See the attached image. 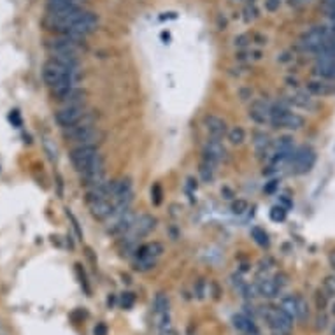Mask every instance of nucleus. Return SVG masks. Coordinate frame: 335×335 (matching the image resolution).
Wrapping results in <instances>:
<instances>
[{
    "mask_svg": "<svg viewBox=\"0 0 335 335\" xmlns=\"http://www.w3.org/2000/svg\"><path fill=\"white\" fill-rule=\"evenodd\" d=\"M86 114L88 113H86L85 104H69V105L60 107L54 113V121H57L62 128H67V127L76 125L77 121H81Z\"/></svg>",
    "mask_w": 335,
    "mask_h": 335,
    "instance_id": "nucleus-7",
    "label": "nucleus"
},
{
    "mask_svg": "<svg viewBox=\"0 0 335 335\" xmlns=\"http://www.w3.org/2000/svg\"><path fill=\"white\" fill-rule=\"evenodd\" d=\"M323 288H325V293L328 297H335V274H330L323 281Z\"/></svg>",
    "mask_w": 335,
    "mask_h": 335,
    "instance_id": "nucleus-29",
    "label": "nucleus"
},
{
    "mask_svg": "<svg viewBox=\"0 0 335 335\" xmlns=\"http://www.w3.org/2000/svg\"><path fill=\"white\" fill-rule=\"evenodd\" d=\"M328 295H325V291H321V290H318L316 291V305H318V309L319 311H323L326 307V303H328Z\"/></svg>",
    "mask_w": 335,
    "mask_h": 335,
    "instance_id": "nucleus-34",
    "label": "nucleus"
},
{
    "mask_svg": "<svg viewBox=\"0 0 335 335\" xmlns=\"http://www.w3.org/2000/svg\"><path fill=\"white\" fill-rule=\"evenodd\" d=\"M316 330L319 332V330H325L326 326H328V316H326L325 313H323V311H319L318 313V316H316Z\"/></svg>",
    "mask_w": 335,
    "mask_h": 335,
    "instance_id": "nucleus-32",
    "label": "nucleus"
},
{
    "mask_svg": "<svg viewBox=\"0 0 335 335\" xmlns=\"http://www.w3.org/2000/svg\"><path fill=\"white\" fill-rule=\"evenodd\" d=\"M160 335H177V333L172 326H169V328H165V330H160Z\"/></svg>",
    "mask_w": 335,
    "mask_h": 335,
    "instance_id": "nucleus-39",
    "label": "nucleus"
},
{
    "mask_svg": "<svg viewBox=\"0 0 335 335\" xmlns=\"http://www.w3.org/2000/svg\"><path fill=\"white\" fill-rule=\"evenodd\" d=\"M274 281L277 283V286L283 290V286H286V285H288V275H286V274H283V272H279V274H275Z\"/></svg>",
    "mask_w": 335,
    "mask_h": 335,
    "instance_id": "nucleus-36",
    "label": "nucleus"
},
{
    "mask_svg": "<svg viewBox=\"0 0 335 335\" xmlns=\"http://www.w3.org/2000/svg\"><path fill=\"white\" fill-rule=\"evenodd\" d=\"M98 156H100V153H98V146H93V144L76 146V148L70 151V161H72L74 169H76L79 174L88 171Z\"/></svg>",
    "mask_w": 335,
    "mask_h": 335,
    "instance_id": "nucleus-4",
    "label": "nucleus"
},
{
    "mask_svg": "<svg viewBox=\"0 0 335 335\" xmlns=\"http://www.w3.org/2000/svg\"><path fill=\"white\" fill-rule=\"evenodd\" d=\"M274 188H275V181H272L269 186L265 188V191H267V193H272V191H274Z\"/></svg>",
    "mask_w": 335,
    "mask_h": 335,
    "instance_id": "nucleus-40",
    "label": "nucleus"
},
{
    "mask_svg": "<svg viewBox=\"0 0 335 335\" xmlns=\"http://www.w3.org/2000/svg\"><path fill=\"white\" fill-rule=\"evenodd\" d=\"M92 216L97 219H109L114 212V202L111 199H93L88 200Z\"/></svg>",
    "mask_w": 335,
    "mask_h": 335,
    "instance_id": "nucleus-14",
    "label": "nucleus"
},
{
    "mask_svg": "<svg viewBox=\"0 0 335 335\" xmlns=\"http://www.w3.org/2000/svg\"><path fill=\"white\" fill-rule=\"evenodd\" d=\"M247 2H253V0H247Z\"/></svg>",
    "mask_w": 335,
    "mask_h": 335,
    "instance_id": "nucleus-47",
    "label": "nucleus"
},
{
    "mask_svg": "<svg viewBox=\"0 0 335 335\" xmlns=\"http://www.w3.org/2000/svg\"><path fill=\"white\" fill-rule=\"evenodd\" d=\"M309 0H291V4H295V6H303V4H307Z\"/></svg>",
    "mask_w": 335,
    "mask_h": 335,
    "instance_id": "nucleus-41",
    "label": "nucleus"
},
{
    "mask_svg": "<svg viewBox=\"0 0 335 335\" xmlns=\"http://www.w3.org/2000/svg\"><path fill=\"white\" fill-rule=\"evenodd\" d=\"M314 72L318 74V77H325V79L335 81V57L316 58Z\"/></svg>",
    "mask_w": 335,
    "mask_h": 335,
    "instance_id": "nucleus-17",
    "label": "nucleus"
},
{
    "mask_svg": "<svg viewBox=\"0 0 335 335\" xmlns=\"http://www.w3.org/2000/svg\"><path fill=\"white\" fill-rule=\"evenodd\" d=\"M251 235H253L255 242L258 244V246H262V247H269V244H270V240H269V234H267V232L263 230V228L255 227L253 230H251Z\"/></svg>",
    "mask_w": 335,
    "mask_h": 335,
    "instance_id": "nucleus-26",
    "label": "nucleus"
},
{
    "mask_svg": "<svg viewBox=\"0 0 335 335\" xmlns=\"http://www.w3.org/2000/svg\"><path fill=\"white\" fill-rule=\"evenodd\" d=\"M247 209H249V204H247V200H244V199H237V200H234V204H232V212H234V214H244Z\"/></svg>",
    "mask_w": 335,
    "mask_h": 335,
    "instance_id": "nucleus-30",
    "label": "nucleus"
},
{
    "mask_svg": "<svg viewBox=\"0 0 335 335\" xmlns=\"http://www.w3.org/2000/svg\"><path fill=\"white\" fill-rule=\"evenodd\" d=\"M169 307H171V302H169V297L165 293H158L155 297V313H169Z\"/></svg>",
    "mask_w": 335,
    "mask_h": 335,
    "instance_id": "nucleus-27",
    "label": "nucleus"
},
{
    "mask_svg": "<svg viewBox=\"0 0 335 335\" xmlns=\"http://www.w3.org/2000/svg\"><path fill=\"white\" fill-rule=\"evenodd\" d=\"M216 165L214 163H211L209 160H206V158H202V161H200V169H199V172H200V176H202V179L204 181H212L214 179V171H216Z\"/></svg>",
    "mask_w": 335,
    "mask_h": 335,
    "instance_id": "nucleus-24",
    "label": "nucleus"
},
{
    "mask_svg": "<svg viewBox=\"0 0 335 335\" xmlns=\"http://www.w3.org/2000/svg\"><path fill=\"white\" fill-rule=\"evenodd\" d=\"M258 18V11H256V7L253 4H247L246 7H244V19L246 21H253V19Z\"/></svg>",
    "mask_w": 335,
    "mask_h": 335,
    "instance_id": "nucleus-31",
    "label": "nucleus"
},
{
    "mask_svg": "<svg viewBox=\"0 0 335 335\" xmlns=\"http://www.w3.org/2000/svg\"><path fill=\"white\" fill-rule=\"evenodd\" d=\"M65 2H72V4H76V0H65Z\"/></svg>",
    "mask_w": 335,
    "mask_h": 335,
    "instance_id": "nucleus-46",
    "label": "nucleus"
},
{
    "mask_svg": "<svg viewBox=\"0 0 335 335\" xmlns=\"http://www.w3.org/2000/svg\"><path fill=\"white\" fill-rule=\"evenodd\" d=\"M305 123V120L300 114L293 113L290 107H286V104H275L270 107V125H274L275 128L283 130H300Z\"/></svg>",
    "mask_w": 335,
    "mask_h": 335,
    "instance_id": "nucleus-2",
    "label": "nucleus"
},
{
    "mask_svg": "<svg viewBox=\"0 0 335 335\" xmlns=\"http://www.w3.org/2000/svg\"><path fill=\"white\" fill-rule=\"evenodd\" d=\"M256 291H258V295H262V297L265 298H275L279 295V291H281V288L277 286V283L274 281V277H262L258 283H256Z\"/></svg>",
    "mask_w": 335,
    "mask_h": 335,
    "instance_id": "nucleus-18",
    "label": "nucleus"
},
{
    "mask_svg": "<svg viewBox=\"0 0 335 335\" xmlns=\"http://www.w3.org/2000/svg\"><path fill=\"white\" fill-rule=\"evenodd\" d=\"M270 107L267 102L263 100H255L249 107V118L256 125H267L270 123Z\"/></svg>",
    "mask_w": 335,
    "mask_h": 335,
    "instance_id": "nucleus-16",
    "label": "nucleus"
},
{
    "mask_svg": "<svg viewBox=\"0 0 335 335\" xmlns=\"http://www.w3.org/2000/svg\"><path fill=\"white\" fill-rule=\"evenodd\" d=\"M330 30L326 29V26H313L311 30H307V32L302 34L300 37V48L303 51H307V53H314L316 51V48L319 44H321L325 39L330 37Z\"/></svg>",
    "mask_w": 335,
    "mask_h": 335,
    "instance_id": "nucleus-8",
    "label": "nucleus"
},
{
    "mask_svg": "<svg viewBox=\"0 0 335 335\" xmlns=\"http://www.w3.org/2000/svg\"><path fill=\"white\" fill-rule=\"evenodd\" d=\"M227 139L232 146H242L244 143H246V130H244L242 127H239V125L237 127L228 128Z\"/></svg>",
    "mask_w": 335,
    "mask_h": 335,
    "instance_id": "nucleus-23",
    "label": "nucleus"
},
{
    "mask_svg": "<svg viewBox=\"0 0 335 335\" xmlns=\"http://www.w3.org/2000/svg\"><path fill=\"white\" fill-rule=\"evenodd\" d=\"M204 123H206V130L212 139H223V137H227L228 127L223 118L216 116V114H209V116H206V120H204Z\"/></svg>",
    "mask_w": 335,
    "mask_h": 335,
    "instance_id": "nucleus-15",
    "label": "nucleus"
},
{
    "mask_svg": "<svg viewBox=\"0 0 335 335\" xmlns=\"http://www.w3.org/2000/svg\"><path fill=\"white\" fill-rule=\"evenodd\" d=\"M253 144H255L256 151H258L260 155L267 153V149H269L270 146H272L270 137L267 135L265 132H260V130H256V132H253Z\"/></svg>",
    "mask_w": 335,
    "mask_h": 335,
    "instance_id": "nucleus-22",
    "label": "nucleus"
},
{
    "mask_svg": "<svg viewBox=\"0 0 335 335\" xmlns=\"http://www.w3.org/2000/svg\"><path fill=\"white\" fill-rule=\"evenodd\" d=\"M42 79L49 88H54V86L65 85V82H77V72H72L57 62L49 60L42 67Z\"/></svg>",
    "mask_w": 335,
    "mask_h": 335,
    "instance_id": "nucleus-3",
    "label": "nucleus"
},
{
    "mask_svg": "<svg viewBox=\"0 0 335 335\" xmlns=\"http://www.w3.org/2000/svg\"><path fill=\"white\" fill-rule=\"evenodd\" d=\"M202 158L209 160L211 163L218 165L227 160V148L223 146L221 139H209L206 146H204V156Z\"/></svg>",
    "mask_w": 335,
    "mask_h": 335,
    "instance_id": "nucleus-11",
    "label": "nucleus"
},
{
    "mask_svg": "<svg viewBox=\"0 0 335 335\" xmlns=\"http://www.w3.org/2000/svg\"><path fill=\"white\" fill-rule=\"evenodd\" d=\"M263 318H265L267 325L272 330V335H290L293 330V319L286 316L281 309H274V307H267L263 311Z\"/></svg>",
    "mask_w": 335,
    "mask_h": 335,
    "instance_id": "nucleus-5",
    "label": "nucleus"
},
{
    "mask_svg": "<svg viewBox=\"0 0 335 335\" xmlns=\"http://www.w3.org/2000/svg\"><path fill=\"white\" fill-rule=\"evenodd\" d=\"M332 314H333V316H335V302L332 303Z\"/></svg>",
    "mask_w": 335,
    "mask_h": 335,
    "instance_id": "nucleus-44",
    "label": "nucleus"
},
{
    "mask_svg": "<svg viewBox=\"0 0 335 335\" xmlns=\"http://www.w3.org/2000/svg\"><path fill=\"white\" fill-rule=\"evenodd\" d=\"M156 227V219L153 218L151 214H139L135 218V223H133L132 230L128 232L132 239H139V237H146L148 234H151Z\"/></svg>",
    "mask_w": 335,
    "mask_h": 335,
    "instance_id": "nucleus-13",
    "label": "nucleus"
},
{
    "mask_svg": "<svg viewBox=\"0 0 335 335\" xmlns=\"http://www.w3.org/2000/svg\"><path fill=\"white\" fill-rule=\"evenodd\" d=\"M48 49L51 51V54H77L81 49V41L60 35L58 39L48 42Z\"/></svg>",
    "mask_w": 335,
    "mask_h": 335,
    "instance_id": "nucleus-10",
    "label": "nucleus"
},
{
    "mask_svg": "<svg viewBox=\"0 0 335 335\" xmlns=\"http://www.w3.org/2000/svg\"><path fill=\"white\" fill-rule=\"evenodd\" d=\"M279 309L290 316L291 319H297V295H286L279 302Z\"/></svg>",
    "mask_w": 335,
    "mask_h": 335,
    "instance_id": "nucleus-21",
    "label": "nucleus"
},
{
    "mask_svg": "<svg viewBox=\"0 0 335 335\" xmlns=\"http://www.w3.org/2000/svg\"><path fill=\"white\" fill-rule=\"evenodd\" d=\"M330 263H332V269L335 270V255H330Z\"/></svg>",
    "mask_w": 335,
    "mask_h": 335,
    "instance_id": "nucleus-42",
    "label": "nucleus"
},
{
    "mask_svg": "<svg viewBox=\"0 0 335 335\" xmlns=\"http://www.w3.org/2000/svg\"><path fill=\"white\" fill-rule=\"evenodd\" d=\"M305 90L313 97H333L335 95V81L325 79V77H316V79L307 81Z\"/></svg>",
    "mask_w": 335,
    "mask_h": 335,
    "instance_id": "nucleus-12",
    "label": "nucleus"
},
{
    "mask_svg": "<svg viewBox=\"0 0 335 335\" xmlns=\"http://www.w3.org/2000/svg\"><path fill=\"white\" fill-rule=\"evenodd\" d=\"M93 335H107V326H105L104 323H98L95 326V330H93Z\"/></svg>",
    "mask_w": 335,
    "mask_h": 335,
    "instance_id": "nucleus-38",
    "label": "nucleus"
},
{
    "mask_svg": "<svg viewBox=\"0 0 335 335\" xmlns=\"http://www.w3.org/2000/svg\"><path fill=\"white\" fill-rule=\"evenodd\" d=\"M163 255V244L161 242H148L137 249V260H156Z\"/></svg>",
    "mask_w": 335,
    "mask_h": 335,
    "instance_id": "nucleus-19",
    "label": "nucleus"
},
{
    "mask_svg": "<svg viewBox=\"0 0 335 335\" xmlns=\"http://www.w3.org/2000/svg\"><path fill=\"white\" fill-rule=\"evenodd\" d=\"M307 318H309V305H307V300L300 295H297V319L300 323H305Z\"/></svg>",
    "mask_w": 335,
    "mask_h": 335,
    "instance_id": "nucleus-25",
    "label": "nucleus"
},
{
    "mask_svg": "<svg viewBox=\"0 0 335 335\" xmlns=\"http://www.w3.org/2000/svg\"><path fill=\"white\" fill-rule=\"evenodd\" d=\"M332 335H335V325L332 326Z\"/></svg>",
    "mask_w": 335,
    "mask_h": 335,
    "instance_id": "nucleus-45",
    "label": "nucleus"
},
{
    "mask_svg": "<svg viewBox=\"0 0 335 335\" xmlns=\"http://www.w3.org/2000/svg\"><path fill=\"white\" fill-rule=\"evenodd\" d=\"M62 130H64L65 139L72 141V143H77V146H81V144L97 146L98 141L102 139V132L93 127V120H92V116H88V114H86L81 121H77L76 125L62 128Z\"/></svg>",
    "mask_w": 335,
    "mask_h": 335,
    "instance_id": "nucleus-1",
    "label": "nucleus"
},
{
    "mask_svg": "<svg viewBox=\"0 0 335 335\" xmlns=\"http://www.w3.org/2000/svg\"><path fill=\"white\" fill-rule=\"evenodd\" d=\"M330 32H332V34L335 35V19L332 21V26H330Z\"/></svg>",
    "mask_w": 335,
    "mask_h": 335,
    "instance_id": "nucleus-43",
    "label": "nucleus"
},
{
    "mask_svg": "<svg viewBox=\"0 0 335 335\" xmlns=\"http://www.w3.org/2000/svg\"><path fill=\"white\" fill-rule=\"evenodd\" d=\"M281 4H283V0H265V9L269 11V13H275V11H279Z\"/></svg>",
    "mask_w": 335,
    "mask_h": 335,
    "instance_id": "nucleus-35",
    "label": "nucleus"
},
{
    "mask_svg": "<svg viewBox=\"0 0 335 335\" xmlns=\"http://www.w3.org/2000/svg\"><path fill=\"white\" fill-rule=\"evenodd\" d=\"M247 41H249V37H247V35H239V37L235 39V44H237L239 48H246V46L249 44Z\"/></svg>",
    "mask_w": 335,
    "mask_h": 335,
    "instance_id": "nucleus-37",
    "label": "nucleus"
},
{
    "mask_svg": "<svg viewBox=\"0 0 335 335\" xmlns=\"http://www.w3.org/2000/svg\"><path fill=\"white\" fill-rule=\"evenodd\" d=\"M270 219L272 221H285L286 219V209L283 206H274L270 209Z\"/></svg>",
    "mask_w": 335,
    "mask_h": 335,
    "instance_id": "nucleus-28",
    "label": "nucleus"
},
{
    "mask_svg": "<svg viewBox=\"0 0 335 335\" xmlns=\"http://www.w3.org/2000/svg\"><path fill=\"white\" fill-rule=\"evenodd\" d=\"M232 321H234V326L239 332L247 333V335H258V328H256V325L251 318L244 316V314H235V316L232 318Z\"/></svg>",
    "mask_w": 335,
    "mask_h": 335,
    "instance_id": "nucleus-20",
    "label": "nucleus"
},
{
    "mask_svg": "<svg viewBox=\"0 0 335 335\" xmlns=\"http://www.w3.org/2000/svg\"><path fill=\"white\" fill-rule=\"evenodd\" d=\"M133 303H135V295H133V293L127 291V293L121 295V305H123L125 309H130Z\"/></svg>",
    "mask_w": 335,
    "mask_h": 335,
    "instance_id": "nucleus-33",
    "label": "nucleus"
},
{
    "mask_svg": "<svg viewBox=\"0 0 335 335\" xmlns=\"http://www.w3.org/2000/svg\"><path fill=\"white\" fill-rule=\"evenodd\" d=\"M290 161L297 174H307L316 163V151L311 146H300L293 151V156H291Z\"/></svg>",
    "mask_w": 335,
    "mask_h": 335,
    "instance_id": "nucleus-6",
    "label": "nucleus"
},
{
    "mask_svg": "<svg viewBox=\"0 0 335 335\" xmlns=\"http://www.w3.org/2000/svg\"><path fill=\"white\" fill-rule=\"evenodd\" d=\"M283 102H285L286 105H290V107L303 109V111H307V113L316 111L318 109V102L314 100V97L311 95L307 90L305 92H302V90H293V92L286 93Z\"/></svg>",
    "mask_w": 335,
    "mask_h": 335,
    "instance_id": "nucleus-9",
    "label": "nucleus"
}]
</instances>
